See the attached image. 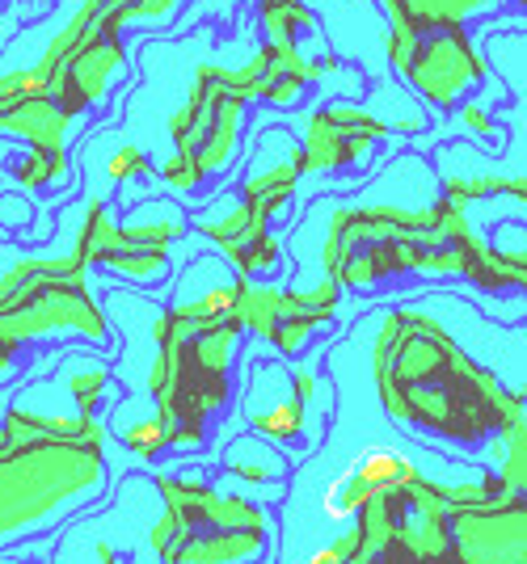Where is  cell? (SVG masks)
<instances>
[{"instance_id":"5","label":"cell","mask_w":527,"mask_h":564,"mask_svg":"<svg viewBox=\"0 0 527 564\" xmlns=\"http://www.w3.org/2000/svg\"><path fill=\"white\" fill-rule=\"evenodd\" d=\"M25 219H30V203L18 198V194H0V224L4 228H22Z\"/></svg>"},{"instance_id":"1","label":"cell","mask_w":527,"mask_h":564,"mask_svg":"<svg viewBox=\"0 0 527 564\" xmlns=\"http://www.w3.org/2000/svg\"><path fill=\"white\" fill-rule=\"evenodd\" d=\"M97 480L94 438H9L0 447V543L60 518V501Z\"/></svg>"},{"instance_id":"6","label":"cell","mask_w":527,"mask_h":564,"mask_svg":"<svg viewBox=\"0 0 527 564\" xmlns=\"http://www.w3.org/2000/svg\"><path fill=\"white\" fill-rule=\"evenodd\" d=\"M140 169H144V156H140L136 148H122L119 156L110 161V177H115V182H122V177H136Z\"/></svg>"},{"instance_id":"4","label":"cell","mask_w":527,"mask_h":564,"mask_svg":"<svg viewBox=\"0 0 527 564\" xmlns=\"http://www.w3.org/2000/svg\"><path fill=\"white\" fill-rule=\"evenodd\" d=\"M122 443L136 451V455H157L161 443H165V430H161V422L127 425V430H122Z\"/></svg>"},{"instance_id":"3","label":"cell","mask_w":527,"mask_h":564,"mask_svg":"<svg viewBox=\"0 0 527 564\" xmlns=\"http://www.w3.org/2000/svg\"><path fill=\"white\" fill-rule=\"evenodd\" d=\"M9 173L18 177V186L43 189L64 177V152H30V156H22Z\"/></svg>"},{"instance_id":"2","label":"cell","mask_w":527,"mask_h":564,"mask_svg":"<svg viewBox=\"0 0 527 564\" xmlns=\"http://www.w3.org/2000/svg\"><path fill=\"white\" fill-rule=\"evenodd\" d=\"M68 118L73 115H68L55 97H18V101L0 115V131L25 140L30 152H60Z\"/></svg>"},{"instance_id":"7","label":"cell","mask_w":527,"mask_h":564,"mask_svg":"<svg viewBox=\"0 0 527 564\" xmlns=\"http://www.w3.org/2000/svg\"><path fill=\"white\" fill-rule=\"evenodd\" d=\"M13 362H18L13 354H4V350H0V379H4V376H9V371H13Z\"/></svg>"}]
</instances>
